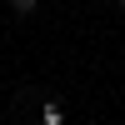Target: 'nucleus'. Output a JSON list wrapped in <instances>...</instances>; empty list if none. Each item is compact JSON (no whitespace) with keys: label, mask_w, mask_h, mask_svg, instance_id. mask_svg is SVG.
<instances>
[{"label":"nucleus","mask_w":125,"mask_h":125,"mask_svg":"<svg viewBox=\"0 0 125 125\" xmlns=\"http://www.w3.org/2000/svg\"><path fill=\"white\" fill-rule=\"evenodd\" d=\"M40 125H65V105L60 100H45L40 105Z\"/></svg>","instance_id":"nucleus-1"},{"label":"nucleus","mask_w":125,"mask_h":125,"mask_svg":"<svg viewBox=\"0 0 125 125\" xmlns=\"http://www.w3.org/2000/svg\"><path fill=\"white\" fill-rule=\"evenodd\" d=\"M35 5H40V0H10V10H15L20 20H30V15H35Z\"/></svg>","instance_id":"nucleus-2"},{"label":"nucleus","mask_w":125,"mask_h":125,"mask_svg":"<svg viewBox=\"0 0 125 125\" xmlns=\"http://www.w3.org/2000/svg\"><path fill=\"white\" fill-rule=\"evenodd\" d=\"M120 10H125V0H120Z\"/></svg>","instance_id":"nucleus-3"}]
</instances>
